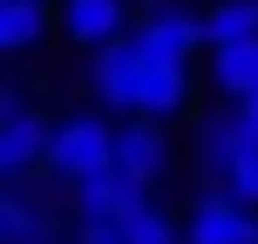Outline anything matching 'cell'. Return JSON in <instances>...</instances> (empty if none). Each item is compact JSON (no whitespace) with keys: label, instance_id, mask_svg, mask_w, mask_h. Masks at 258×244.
Wrapping results in <instances>:
<instances>
[{"label":"cell","instance_id":"6da1fadb","mask_svg":"<svg viewBox=\"0 0 258 244\" xmlns=\"http://www.w3.org/2000/svg\"><path fill=\"white\" fill-rule=\"evenodd\" d=\"M48 170L68 177V183L95 177V170H116V129H109L102 116H68V122H54V156H48Z\"/></svg>","mask_w":258,"mask_h":244},{"label":"cell","instance_id":"7a4b0ae2","mask_svg":"<svg viewBox=\"0 0 258 244\" xmlns=\"http://www.w3.org/2000/svg\"><path fill=\"white\" fill-rule=\"evenodd\" d=\"M136 41L156 54V61H190V54H211L204 14H197V7H183V0H156V7L136 21Z\"/></svg>","mask_w":258,"mask_h":244},{"label":"cell","instance_id":"3957f363","mask_svg":"<svg viewBox=\"0 0 258 244\" xmlns=\"http://www.w3.org/2000/svg\"><path fill=\"white\" fill-rule=\"evenodd\" d=\"M143 75H150V48H143L136 34L109 41V48L89 61V89L102 95L109 109H129V116L143 109Z\"/></svg>","mask_w":258,"mask_h":244},{"label":"cell","instance_id":"277c9868","mask_svg":"<svg viewBox=\"0 0 258 244\" xmlns=\"http://www.w3.org/2000/svg\"><path fill=\"white\" fill-rule=\"evenodd\" d=\"M48 156H54V122L34 102L0 116V177L7 183H27L34 170H48Z\"/></svg>","mask_w":258,"mask_h":244},{"label":"cell","instance_id":"5b68a950","mask_svg":"<svg viewBox=\"0 0 258 244\" xmlns=\"http://www.w3.org/2000/svg\"><path fill=\"white\" fill-rule=\"evenodd\" d=\"M150 210V183L122 177V170H95L75 183V217L82 224H129Z\"/></svg>","mask_w":258,"mask_h":244},{"label":"cell","instance_id":"8992f818","mask_svg":"<svg viewBox=\"0 0 258 244\" xmlns=\"http://www.w3.org/2000/svg\"><path fill=\"white\" fill-rule=\"evenodd\" d=\"M183 244H258V217H251V204L211 190V197H197L190 224H183Z\"/></svg>","mask_w":258,"mask_h":244},{"label":"cell","instance_id":"52a82bcc","mask_svg":"<svg viewBox=\"0 0 258 244\" xmlns=\"http://www.w3.org/2000/svg\"><path fill=\"white\" fill-rule=\"evenodd\" d=\"M61 34L75 48L102 54L109 41L129 34V0H61Z\"/></svg>","mask_w":258,"mask_h":244},{"label":"cell","instance_id":"ba28073f","mask_svg":"<svg viewBox=\"0 0 258 244\" xmlns=\"http://www.w3.org/2000/svg\"><path fill=\"white\" fill-rule=\"evenodd\" d=\"M163 163H170V149H163V122L136 116V122L116 129V170H122V177L156 183V177H163Z\"/></svg>","mask_w":258,"mask_h":244},{"label":"cell","instance_id":"9c48e42d","mask_svg":"<svg viewBox=\"0 0 258 244\" xmlns=\"http://www.w3.org/2000/svg\"><path fill=\"white\" fill-rule=\"evenodd\" d=\"M245 142H258V122L245 116V109L204 116V129H197V156H204V170H211V177H224V170H231V156L245 149Z\"/></svg>","mask_w":258,"mask_h":244},{"label":"cell","instance_id":"30bf717a","mask_svg":"<svg viewBox=\"0 0 258 244\" xmlns=\"http://www.w3.org/2000/svg\"><path fill=\"white\" fill-rule=\"evenodd\" d=\"M183 109H190V61H156V54H150V75H143V109H136V116L170 122V116H183Z\"/></svg>","mask_w":258,"mask_h":244},{"label":"cell","instance_id":"8fae6325","mask_svg":"<svg viewBox=\"0 0 258 244\" xmlns=\"http://www.w3.org/2000/svg\"><path fill=\"white\" fill-rule=\"evenodd\" d=\"M48 0H0V54H27L48 41Z\"/></svg>","mask_w":258,"mask_h":244},{"label":"cell","instance_id":"7c38bea8","mask_svg":"<svg viewBox=\"0 0 258 244\" xmlns=\"http://www.w3.org/2000/svg\"><path fill=\"white\" fill-rule=\"evenodd\" d=\"M204 34H211V48H251L258 41V0H211Z\"/></svg>","mask_w":258,"mask_h":244},{"label":"cell","instance_id":"4fadbf2b","mask_svg":"<svg viewBox=\"0 0 258 244\" xmlns=\"http://www.w3.org/2000/svg\"><path fill=\"white\" fill-rule=\"evenodd\" d=\"M0 237H7V244H54L61 231H54V217H41L34 197L14 183V190L0 197Z\"/></svg>","mask_w":258,"mask_h":244},{"label":"cell","instance_id":"5bb4252c","mask_svg":"<svg viewBox=\"0 0 258 244\" xmlns=\"http://www.w3.org/2000/svg\"><path fill=\"white\" fill-rule=\"evenodd\" d=\"M211 82H218V95H231V102L258 95V41L251 48H211Z\"/></svg>","mask_w":258,"mask_h":244},{"label":"cell","instance_id":"9a60e30c","mask_svg":"<svg viewBox=\"0 0 258 244\" xmlns=\"http://www.w3.org/2000/svg\"><path fill=\"white\" fill-rule=\"evenodd\" d=\"M224 197H238V204H258V142H245V149L231 156V170L218 177Z\"/></svg>","mask_w":258,"mask_h":244},{"label":"cell","instance_id":"2e32d148","mask_svg":"<svg viewBox=\"0 0 258 244\" xmlns=\"http://www.w3.org/2000/svg\"><path fill=\"white\" fill-rule=\"evenodd\" d=\"M122 237H129V244H177V224H170L163 210L150 204L143 217H129V224H122Z\"/></svg>","mask_w":258,"mask_h":244},{"label":"cell","instance_id":"e0dca14e","mask_svg":"<svg viewBox=\"0 0 258 244\" xmlns=\"http://www.w3.org/2000/svg\"><path fill=\"white\" fill-rule=\"evenodd\" d=\"M75 244H129V237H122V224H82Z\"/></svg>","mask_w":258,"mask_h":244},{"label":"cell","instance_id":"ac0fdd59","mask_svg":"<svg viewBox=\"0 0 258 244\" xmlns=\"http://www.w3.org/2000/svg\"><path fill=\"white\" fill-rule=\"evenodd\" d=\"M238 109H245V116H251V122H258V95H245V102H238Z\"/></svg>","mask_w":258,"mask_h":244},{"label":"cell","instance_id":"d6986e66","mask_svg":"<svg viewBox=\"0 0 258 244\" xmlns=\"http://www.w3.org/2000/svg\"><path fill=\"white\" fill-rule=\"evenodd\" d=\"M150 7H156V0H150Z\"/></svg>","mask_w":258,"mask_h":244}]
</instances>
